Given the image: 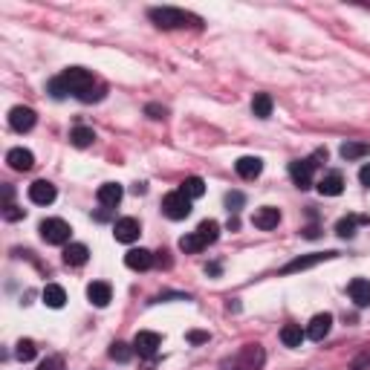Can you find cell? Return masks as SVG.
Masks as SVG:
<instances>
[{
  "label": "cell",
  "mask_w": 370,
  "mask_h": 370,
  "mask_svg": "<svg viewBox=\"0 0 370 370\" xmlns=\"http://www.w3.org/2000/svg\"><path fill=\"white\" fill-rule=\"evenodd\" d=\"M188 341H191V345H203V341H209V333L194 330V333H188Z\"/></svg>",
  "instance_id": "obj_38"
},
{
  "label": "cell",
  "mask_w": 370,
  "mask_h": 370,
  "mask_svg": "<svg viewBox=\"0 0 370 370\" xmlns=\"http://www.w3.org/2000/svg\"><path fill=\"white\" fill-rule=\"evenodd\" d=\"M87 257H90V249H87L84 243H70L64 249V264L67 266H84Z\"/></svg>",
  "instance_id": "obj_21"
},
{
  "label": "cell",
  "mask_w": 370,
  "mask_h": 370,
  "mask_svg": "<svg viewBox=\"0 0 370 370\" xmlns=\"http://www.w3.org/2000/svg\"><path fill=\"white\" fill-rule=\"evenodd\" d=\"M35 122H38V116H35L32 107L18 104V107H12V111H9V128H12V130H18V133L32 130V128H35Z\"/></svg>",
  "instance_id": "obj_7"
},
{
  "label": "cell",
  "mask_w": 370,
  "mask_h": 370,
  "mask_svg": "<svg viewBox=\"0 0 370 370\" xmlns=\"http://www.w3.org/2000/svg\"><path fill=\"white\" fill-rule=\"evenodd\" d=\"M341 191H345V176H341L338 171L324 174L321 180H319V194L321 197H338Z\"/></svg>",
  "instance_id": "obj_13"
},
{
  "label": "cell",
  "mask_w": 370,
  "mask_h": 370,
  "mask_svg": "<svg viewBox=\"0 0 370 370\" xmlns=\"http://www.w3.org/2000/svg\"><path fill=\"white\" fill-rule=\"evenodd\" d=\"M359 183H362L365 188H370V165H362V171H359Z\"/></svg>",
  "instance_id": "obj_39"
},
{
  "label": "cell",
  "mask_w": 370,
  "mask_h": 370,
  "mask_svg": "<svg viewBox=\"0 0 370 370\" xmlns=\"http://www.w3.org/2000/svg\"><path fill=\"white\" fill-rule=\"evenodd\" d=\"M159 347H162V336L159 333L142 330V333H136V338H133V350L139 356H154Z\"/></svg>",
  "instance_id": "obj_12"
},
{
  "label": "cell",
  "mask_w": 370,
  "mask_h": 370,
  "mask_svg": "<svg viewBox=\"0 0 370 370\" xmlns=\"http://www.w3.org/2000/svg\"><path fill=\"white\" fill-rule=\"evenodd\" d=\"M122 194H125V191H122L119 183H104L99 191H95V197H99V203L104 205V209H116V205L122 203Z\"/></svg>",
  "instance_id": "obj_19"
},
{
  "label": "cell",
  "mask_w": 370,
  "mask_h": 370,
  "mask_svg": "<svg viewBox=\"0 0 370 370\" xmlns=\"http://www.w3.org/2000/svg\"><path fill=\"white\" fill-rule=\"evenodd\" d=\"M87 298H90V304H95V307H107L111 304V298H113L111 284L107 281H93L87 286Z\"/></svg>",
  "instance_id": "obj_16"
},
{
  "label": "cell",
  "mask_w": 370,
  "mask_h": 370,
  "mask_svg": "<svg viewBox=\"0 0 370 370\" xmlns=\"http://www.w3.org/2000/svg\"><path fill=\"white\" fill-rule=\"evenodd\" d=\"M35 353H38V350H35V341H30V338H23L21 345H18V359H21V362H32Z\"/></svg>",
  "instance_id": "obj_33"
},
{
  "label": "cell",
  "mask_w": 370,
  "mask_h": 370,
  "mask_svg": "<svg viewBox=\"0 0 370 370\" xmlns=\"http://www.w3.org/2000/svg\"><path fill=\"white\" fill-rule=\"evenodd\" d=\"M350 370H370V350H362L356 359L350 362Z\"/></svg>",
  "instance_id": "obj_35"
},
{
  "label": "cell",
  "mask_w": 370,
  "mask_h": 370,
  "mask_svg": "<svg viewBox=\"0 0 370 370\" xmlns=\"http://www.w3.org/2000/svg\"><path fill=\"white\" fill-rule=\"evenodd\" d=\"M41 298H44V304L49 310H61L67 304V292H64V286H58V284H47L44 292H41Z\"/></svg>",
  "instance_id": "obj_22"
},
{
  "label": "cell",
  "mask_w": 370,
  "mask_h": 370,
  "mask_svg": "<svg viewBox=\"0 0 370 370\" xmlns=\"http://www.w3.org/2000/svg\"><path fill=\"white\" fill-rule=\"evenodd\" d=\"M197 235H200V240L205 246H209V243H214L217 238H220V223H217V220H203L197 226Z\"/></svg>",
  "instance_id": "obj_26"
},
{
  "label": "cell",
  "mask_w": 370,
  "mask_h": 370,
  "mask_svg": "<svg viewBox=\"0 0 370 370\" xmlns=\"http://www.w3.org/2000/svg\"><path fill=\"white\" fill-rule=\"evenodd\" d=\"M180 249H183L185 255H197V252H203V249H205V243L200 240L197 231H191V235L180 238Z\"/></svg>",
  "instance_id": "obj_30"
},
{
  "label": "cell",
  "mask_w": 370,
  "mask_h": 370,
  "mask_svg": "<svg viewBox=\"0 0 370 370\" xmlns=\"http://www.w3.org/2000/svg\"><path fill=\"white\" fill-rule=\"evenodd\" d=\"M93 84H95V78H93L90 70H84V67H70V70H64L61 76H56L49 81V93H52V99H64L67 93L81 95Z\"/></svg>",
  "instance_id": "obj_1"
},
{
  "label": "cell",
  "mask_w": 370,
  "mask_h": 370,
  "mask_svg": "<svg viewBox=\"0 0 370 370\" xmlns=\"http://www.w3.org/2000/svg\"><path fill=\"white\" fill-rule=\"evenodd\" d=\"M347 292L356 307H370V281L367 278H353L347 284Z\"/></svg>",
  "instance_id": "obj_15"
},
{
  "label": "cell",
  "mask_w": 370,
  "mask_h": 370,
  "mask_svg": "<svg viewBox=\"0 0 370 370\" xmlns=\"http://www.w3.org/2000/svg\"><path fill=\"white\" fill-rule=\"evenodd\" d=\"M338 252H312V255H298L295 260H290L281 272L284 275H295V272H304V269H312V266H319L324 264V260H333Z\"/></svg>",
  "instance_id": "obj_6"
},
{
  "label": "cell",
  "mask_w": 370,
  "mask_h": 370,
  "mask_svg": "<svg viewBox=\"0 0 370 370\" xmlns=\"http://www.w3.org/2000/svg\"><path fill=\"white\" fill-rule=\"evenodd\" d=\"M312 171H315V162L312 159H295L290 162V176L298 188H310L312 185Z\"/></svg>",
  "instance_id": "obj_10"
},
{
  "label": "cell",
  "mask_w": 370,
  "mask_h": 370,
  "mask_svg": "<svg viewBox=\"0 0 370 370\" xmlns=\"http://www.w3.org/2000/svg\"><path fill=\"white\" fill-rule=\"evenodd\" d=\"M243 203H246V197L240 194V191H229V194H226V205H229V211H231V214H238Z\"/></svg>",
  "instance_id": "obj_34"
},
{
  "label": "cell",
  "mask_w": 370,
  "mask_h": 370,
  "mask_svg": "<svg viewBox=\"0 0 370 370\" xmlns=\"http://www.w3.org/2000/svg\"><path fill=\"white\" fill-rule=\"evenodd\" d=\"M307 338V330H301V324H286L281 330V341L286 347H301Z\"/></svg>",
  "instance_id": "obj_23"
},
{
  "label": "cell",
  "mask_w": 370,
  "mask_h": 370,
  "mask_svg": "<svg viewBox=\"0 0 370 370\" xmlns=\"http://www.w3.org/2000/svg\"><path fill=\"white\" fill-rule=\"evenodd\" d=\"M205 272H209V275H220V266L211 264V266H205Z\"/></svg>",
  "instance_id": "obj_40"
},
{
  "label": "cell",
  "mask_w": 370,
  "mask_h": 370,
  "mask_svg": "<svg viewBox=\"0 0 370 370\" xmlns=\"http://www.w3.org/2000/svg\"><path fill=\"white\" fill-rule=\"evenodd\" d=\"M139 235H142V226L136 217H122V220H116V226H113V238L119 243H133V240H139Z\"/></svg>",
  "instance_id": "obj_8"
},
{
  "label": "cell",
  "mask_w": 370,
  "mask_h": 370,
  "mask_svg": "<svg viewBox=\"0 0 370 370\" xmlns=\"http://www.w3.org/2000/svg\"><path fill=\"white\" fill-rule=\"evenodd\" d=\"M145 113H148L150 119H165V107H159V104H148V107H145Z\"/></svg>",
  "instance_id": "obj_37"
},
{
  "label": "cell",
  "mask_w": 370,
  "mask_h": 370,
  "mask_svg": "<svg viewBox=\"0 0 370 370\" xmlns=\"http://www.w3.org/2000/svg\"><path fill=\"white\" fill-rule=\"evenodd\" d=\"M330 327H333V315H330V312L312 315V321L307 324V338H312V341H324L327 336H330Z\"/></svg>",
  "instance_id": "obj_11"
},
{
  "label": "cell",
  "mask_w": 370,
  "mask_h": 370,
  "mask_svg": "<svg viewBox=\"0 0 370 370\" xmlns=\"http://www.w3.org/2000/svg\"><path fill=\"white\" fill-rule=\"evenodd\" d=\"M252 113L257 119H269L272 116V95L269 93H257L252 99Z\"/></svg>",
  "instance_id": "obj_25"
},
{
  "label": "cell",
  "mask_w": 370,
  "mask_h": 370,
  "mask_svg": "<svg viewBox=\"0 0 370 370\" xmlns=\"http://www.w3.org/2000/svg\"><path fill=\"white\" fill-rule=\"evenodd\" d=\"M148 18L154 21L159 30H185V26H200V18L191 15L185 9H174V6H157L148 12Z\"/></svg>",
  "instance_id": "obj_3"
},
{
  "label": "cell",
  "mask_w": 370,
  "mask_h": 370,
  "mask_svg": "<svg viewBox=\"0 0 370 370\" xmlns=\"http://www.w3.org/2000/svg\"><path fill=\"white\" fill-rule=\"evenodd\" d=\"M338 154H341V159L353 162V159L367 157V154H370V145H367V142H345V145L338 148Z\"/></svg>",
  "instance_id": "obj_24"
},
{
  "label": "cell",
  "mask_w": 370,
  "mask_h": 370,
  "mask_svg": "<svg viewBox=\"0 0 370 370\" xmlns=\"http://www.w3.org/2000/svg\"><path fill=\"white\" fill-rule=\"evenodd\" d=\"M278 223H281V211L275 209V205H260V209H255V214H252V226L260 229V231L278 229Z\"/></svg>",
  "instance_id": "obj_9"
},
{
  "label": "cell",
  "mask_w": 370,
  "mask_h": 370,
  "mask_svg": "<svg viewBox=\"0 0 370 370\" xmlns=\"http://www.w3.org/2000/svg\"><path fill=\"white\" fill-rule=\"evenodd\" d=\"M107 356H111L113 362H130L133 350H130V345H125V341H113L111 350H107Z\"/></svg>",
  "instance_id": "obj_31"
},
{
  "label": "cell",
  "mask_w": 370,
  "mask_h": 370,
  "mask_svg": "<svg viewBox=\"0 0 370 370\" xmlns=\"http://www.w3.org/2000/svg\"><path fill=\"white\" fill-rule=\"evenodd\" d=\"M3 217H6V220H21V217H23V209H18V205L6 203V209H3Z\"/></svg>",
  "instance_id": "obj_36"
},
{
  "label": "cell",
  "mask_w": 370,
  "mask_h": 370,
  "mask_svg": "<svg viewBox=\"0 0 370 370\" xmlns=\"http://www.w3.org/2000/svg\"><path fill=\"white\" fill-rule=\"evenodd\" d=\"M104 90H107V87L95 81V84H93L90 90H84L81 95H76V99H78V102H84V104H90V102H102V99H104Z\"/></svg>",
  "instance_id": "obj_32"
},
{
  "label": "cell",
  "mask_w": 370,
  "mask_h": 370,
  "mask_svg": "<svg viewBox=\"0 0 370 370\" xmlns=\"http://www.w3.org/2000/svg\"><path fill=\"white\" fill-rule=\"evenodd\" d=\"M266 365V350L252 341V345H243L240 350H235L231 356L217 365V370H264Z\"/></svg>",
  "instance_id": "obj_2"
},
{
  "label": "cell",
  "mask_w": 370,
  "mask_h": 370,
  "mask_svg": "<svg viewBox=\"0 0 370 370\" xmlns=\"http://www.w3.org/2000/svg\"><path fill=\"white\" fill-rule=\"evenodd\" d=\"M70 142L76 145V148H90L93 142H95V130L93 128H73V133H70Z\"/></svg>",
  "instance_id": "obj_29"
},
{
  "label": "cell",
  "mask_w": 370,
  "mask_h": 370,
  "mask_svg": "<svg viewBox=\"0 0 370 370\" xmlns=\"http://www.w3.org/2000/svg\"><path fill=\"white\" fill-rule=\"evenodd\" d=\"M125 266L133 269V272H145L154 266V252H148V249H130L125 255Z\"/></svg>",
  "instance_id": "obj_17"
},
{
  "label": "cell",
  "mask_w": 370,
  "mask_h": 370,
  "mask_svg": "<svg viewBox=\"0 0 370 370\" xmlns=\"http://www.w3.org/2000/svg\"><path fill=\"white\" fill-rule=\"evenodd\" d=\"M235 171L243 180H255V176H260V171H264V162H260V157H240L235 162Z\"/></svg>",
  "instance_id": "obj_20"
},
{
  "label": "cell",
  "mask_w": 370,
  "mask_h": 370,
  "mask_svg": "<svg viewBox=\"0 0 370 370\" xmlns=\"http://www.w3.org/2000/svg\"><path fill=\"white\" fill-rule=\"evenodd\" d=\"M30 200L35 205H49V203H56V185L47 183V180H38L30 185Z\"/></svg>",
  "instance_id": "obj_14"
},
{
  "label": "cell",
  "mask_w": 370,
  "mask_h": 370,
  "mask_svg": "<svg viewBox=\"0 0 370 370\" xmlns=\"http://www.w3.org/2000/svg\"><path fill=\"white\" fill-rule=\"evenodd\" d=\"M359 223H367V220H365V217H356V214L341 217V220L336 223L338 238H353V235H356V226H359Z\"/></svg>",
  "instance_id": "obj_27"
},
{
  "label": "cell",
  "mask_w": 370,
  "mask_h": 370,
  "mask_svg": "<svg viewBox=\"0 0 370 370\" xmlns=\"http://www.w3.org/2000/svg\"><path fill=\"white\" fill-rule=\"evenodd\" d=\"M70 235H73V229H70L67 220H61V217H49V220L41 223V238H44L47 243H52V246L67 243Z\"/></svg>",
  "instance_id": "obj_5"
},
{
  "label": "cell",
  "mask_w": 370,
  "mask_h": 370,
  "mask_svg": "<svg viewBox=\"0 0 370 370\" xmlns=\"http://www.w3.org/2000/svg\"><path fill=\"white\" fill-rule=\"evenodd\" d=\"M180 191H183L185 197H191V200H200L205 194V183L200 180V176H188V180H183Z\"/></svg>",
  "instance_id": "obj_28"
},
{
  "label": "cell",
  "mask_w": 370,
  "mask_h": 370,
  "mask_svg": "<svg viewBox=\"0 0 370 370\" xmlns=\"http://www.w3.org/2000/svg\"><path fill=\"white\" fill-rule=\"evenodd\" d=\"M162 211H165L168 220H185V217L191 214V197H185L180 188L171 191V194H165V200H162Z\"/></svg>",
  "instance_id": "obj_4"
},
{
  "label": "cell",
  "mask_w": 370,
  "mask_h": 370,
  "mask_svg": "<svg viewBox=\"0 0 370 370\" xmlns=\"http://www.w3.org/2000/svg\"><path fill=\"white\" fill-rule=\"evenodd\" d=\"M6 162H9V168H15V171H30L35 165V157H32V150H26V148H12L6 154Z\"/></svg>",
  "instance_id": "obj_18"
}]
</instances>
